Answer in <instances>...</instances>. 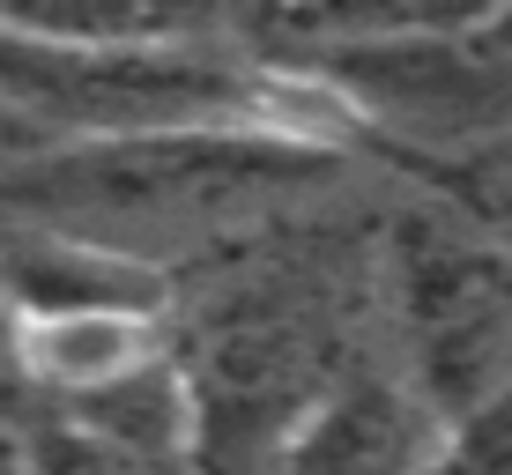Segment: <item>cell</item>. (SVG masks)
<instances>
[{
    "mask_svg": "<svg viewBox=\"0 0 512 475\" xmlns=\"http://www.w3.org/2000/svg\"><path fill=\"white\" fill-rule=\"evenodd\" d=\"M394 364L461 438L512 394V245L453 208L401 216L379 253Z\"/></svg>",
    "mask_w": 512,
    "mask_h": 475,
    "instance_id": "6da1fadb",
    "label": "cell"
},
{
    "mask_svg": "<svg viewBox=\"0 0 512 475\" xmlns=\"http://www.w3.org/2000/svg\"><path fill=\"white\" fill-rule=\"evenodd\" d=\"M446 453V416L409 386L401 364H349L282 438L275 475H438Z\"/></svg>",
    "mask_w": 512,
    "mask_h": 475,
    "instance_id": "7a4b0ae2",
    "label": "cell"
},
{
    "mask_svg": "<svg viewBox=\"0 0 512 475\" xmlns=\"http://www.w3.org/2000/svg\"><path fill=\"white\" fill-rule=\"evenodd\" d=\"M45 312H171V268L45 223H0V320Z\"/></svg>",
    "mask_w": 512,
    "mask_h": 475,
    "instance_id": "3957f363",
    "label": "cell"
},
{
    "mask_svg": "<svg viewBox=\"0 0 512 475\" xmlns=\"http://www.w3.org/2000/svg\"><path fill=\"white\" fill-rule=\"evenodd\" d=\"M0 334L15 372L60 409L104 401L179 357L171 312H45V320H0Z\"/></svg>",
    "mask_w": 512,
    "mask_h": 475,
    "instance_id": "277c9868",
    "label": "cell"
},
{
    "mask_svg": "<svg viewBox=\"0 0 512 475\" xmlns=\"http://www.w3.org/2000/svg\"><path fill=\"white\" fill-rule=\"evenodd\" d=\"M23 156H38V134H30L23 119L8 112V104H0V171H8V164H23Z\"/></svg>",
    "mask_w": 512,
    "mask_h": 475,
    "instance_id": "5b68a950",
    "label": "cell"
}]
</instances>
